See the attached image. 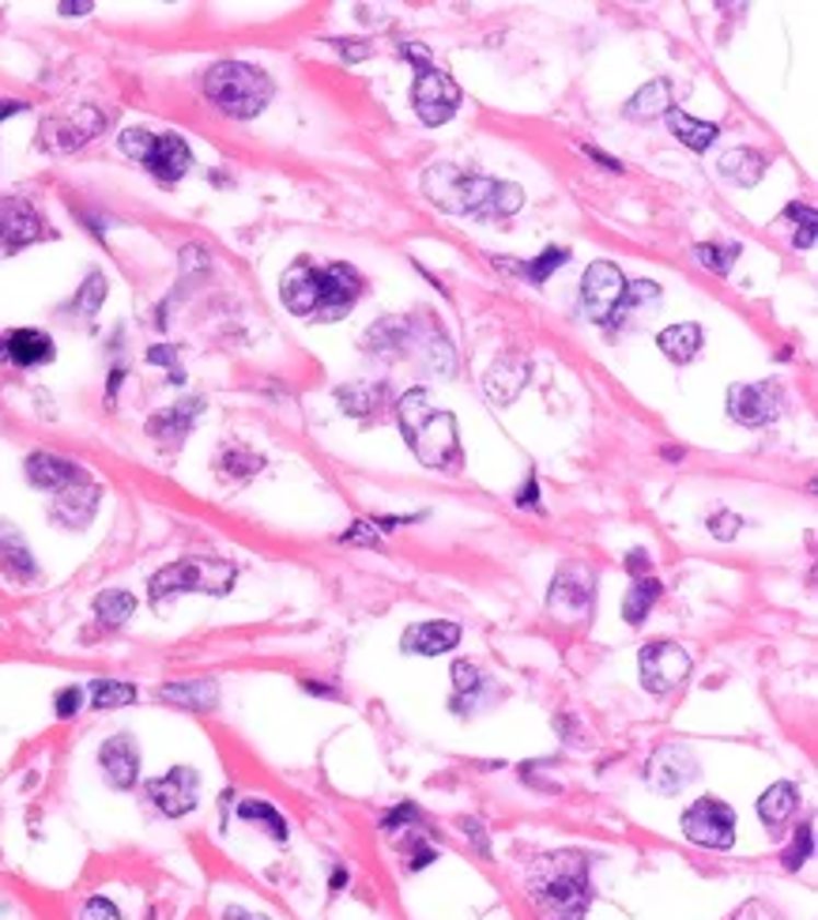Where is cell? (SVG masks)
<instances>
[{"instance_id":"cell-1","label":"cell","mask_w":818,"mask_h":920,"mask_svg":"<svg viewBox=\"0 0 818 920\" xmlns=\"http://www.w3.org/2000/svg\"><path fill=\"white\" fill-rule=\"evenodd\" d=\"M279 295H284L287 310L298 313V318L339 321L359 302L362 276L352 264H313L302 257L284 272Z\"/></svg>"},{"instance_id":"cell-2","label":"cell","mask_w":818,"mask_h":920,"mask_svg":"<svg viewBox=\"0 0 818 920\" xmlns=\"http://www.w3.org/2000/svg\"><path fill=\"white\" fill-rule=\"evenodd\" d=\"M423 189H426V197L438 204V208L457 211V216H480V219L514 216V211L525 204L521 185L468 174V170L449 166V163L426 170Z\"/></svg>"},{"instance_id":"cell-3","label":"cell","mask_w":818,"mask_h":920,"mask_svg":"<svg viewBox=\"0 0 818 920\" xmlns=\"http://www.w3.org/2000/svg\"><path fill=\"white\" fill-rule=\"evenodd\" d=\"M528 898L540 920H581L592 901L589 864L581 853L540 856L528 872Z\"/></svg>"},{"instance_id":"cell-4","label":"cell","mask_w":818,"mask_h":920,"mask_svg":"<svg viewBox=\"0 0 818 920\" xmlns=\"http://www.w3.org/2000/svg\"><path fill=\"white\" fill-rule=\"evenodd\" d=\"M396 423L404 430L412 453L423 460L434 472H457L460 468V438H457V419L453 412L438 407L426 389H412L400 396L396 404Z\"/></svg>"},{"instance_id":"cell-5","label":"cell","mask_w":818,"mask_h":920,"mask_svg":"<svg viewBox=\"0 0 818 920\" xmlns=\"http://www.w3.org/2000/svg\"><path fill=\"white\" fill-rule=\"evenodd\" d=\"M204 95L227 117H257L272 102V80L245 61H219L204 76Z\"/></svg>"},{"instance_id":"cell-6","label":"cell","mask_w":818,"mask_h":920,"mask_svg":"<svg viewBox=\"0 0 818 920\" xmlns=\"http://www.w3.org/2000/svg\"><path fill=\"white\" fill-rule=\"evenodd\" d=\"M234 577H238V570L223 559H177L151 577V603L163 608L166 600H174V596H182V593L227 596Z\"/></svg>"},{"instance_id":"cell-7","label":"cell","mask_w":818,"mask_h":920,"mask_svg":"<svg viewBox=\"0 0 818 920\" xmlns=\"http://www.w3.org/2000/svg\"><path fill=\"white\" fill-rule=\"evenodd\" d=\"M122 151L133 159H140L159 182H177L189 170L193 156L189 143L174 133H148V129H129L122 133Z\"/></svg>"},{"instance_id":"cell-8","label":"cell","mask_w":818,"mask_h":920,"mask_svg":"<svg viewBox=\"0 0 818 920\" xmlns=\"http://www.w3.org/2000/svg\"><path fill=\"white\" fill-rule=\"evenodd\" d=\"M404 57H412V61L419 65V76H415V83H412L415 114H419L426 125H446L460 106V88L449 80L446 72H441V68H434L430 61H426V54L415 46V42L412 46H404Z\"/></svg>"},{"instance_id":"cell-9","label":"cell","mask_w":818,"mask_h":920,"mask_svg":"<svg viewBox=\"0 0 818 920\" xmlns=\"http://www.w3.org/2000/svg\"><path fill=\"white\" fill-rule=\"evenodd\" d=\"M683 833L687 841L702 849H731L736 846V812L717 796H702L683 812Z\"/></svg>"},{"instance_id":"cell-10","label":"cell","mask_w":818,"mask_h":920,"mask_svg":"<svg viewBox=\"0 0 818 920\" xmlns=\"http://www.w3.org/2000/svg\"><path fill=\"white\" fill-rule=\"evenodd\" d=\"M642 683L653 694H668V690L683 687L690 676V653L676 642H653L642 649Z\"/></svg>"},{"instance_id":"cell-11","label":"cell","mask_w":818,"mask_h":920,"mask_svg":"<svg viewBox=\"0 0 818 920\" xmlns=\"http://www.w3.org/2000/svg\"><path fill=\"white\" fill-rule=\"evenodd\" d=\"M622 295H626V276L619 272V264H611V261L589 264V272H585V279H581V302H585V313H589L596 325H608L611 313L619 310Z\"/></svg>"},{"instance_id":"cell-12","label":"cell","mask_w":818,"mask_h":920,"mask_svg":"<svg viewBox=\"0 0 818 920\" xmlns=\"http://www.w3.org/2000/svg\"><path fill=\"white\" fill-rule=\"evenodd\" d=\"M785 393L777 381H751V386L728 389V415L744 427H762V423L777 419Z\"/></svg>"},{"instance_id":"cell-13","label":"cell","mask_w":818,"mask_h":920,"mask_svg":"<svg viewBox=\"0 0 818 920\" xmlns=\"http://www.w3.org/2000/svg\"><path fill=\"white\" fill-rule=\"evenodd\" d=\"M148 800L166 815V819H182V815H189L200 800L197 770H189V766H174V770H166L163 778L148 781Z\"/></svg>"},{"instance_id":"cell-14","label":"cell","mask_w":818,"mask_h":920,"mask_svg":"<svg viewBox=\"0 0 818 920\" xmlns=\"http://www.w3.org/2000/svg\"><path fill=\"white\" fill-rule=\"evenodd\" d=\"M645 778H649V785L656 792H664V796H671V792H683L690 781L698 778V758H694V751H690L687 744H664V747H656V751H653Z\"/></svg>"},{"instance_id":"cell-15","label":"cell","mask_w":818,"mask_h":920,"mask_svg":"<svg viewBox=\"0 0 818 920\" xmlns=\"http://www.w3.org/2000/svg\"><path fill=\"white\" fill-rule=\"evenodd\" d=\"M46 234V223L34 211V204H27L23 197H4L0 200V250L15 253L23 245L38 242Z\"/></svg>"},{"instance_id":"cell-16","label":"cell","mask_w":818,"mask_h":920,"mask_svg":"<svg viewBox=\"0 0 818 920\" xmlns=\"http://www.w3.org/2000/svg\"><path fill=\"white\" fill-rule=\"evenodd\" d=\"M548 608L558 611V616H566L569 623L589 616L592 611V574H585V570H577V566L562 570L555 582H551Z\"/></svg>"},{"instance_id":"cell-17","label":"cell","mask_w":818,"mask_h":920,"mask_svg":"<svg viewBox=\"0 0 818 920\" xmlns=\"http://www.w3.org/2000/svg\"><path fill=\"white\" fill-rule=\"evenodd\" d=\"M57 498H54V506H49V514H54V521L57 525H65V528H83L95 517V509H99V487L95 483L83 475V480H76V483H68V487L61 491H54Z\"/></svg>"},{"instance_id":"cell-18","label":"cell","mask_w":818,"mask_h":920,"mask_svg":"<svg viewBox=\"0 0 818 920\" xmlns=\"http://www.w3.org/2000/svg\"><path fill=\"white\" fill-rule=\"evenodd\" d=\"M99 766L114 789H133L140 778V751H136L133 736H110L99 747Z\"/></svg>"},{"instance_id":"cell-19","label":"cell","mask_w":818,"mask_h":920,"mask_svg":"<svg viewBox=\"0 0 818 920\" xmlns=\"http://www.w3.org/2000/svg\"><path fill=\"white\" fill-rule=\"evenodd\" d=\"M457 642H460V626L446 623V619H438V623L407 626L404 637H400V649L415 653V657H441V653L457 649Z\"/></svg>"},{"instance_id":"cell-20","label":"cell","mask_w":818,"mask_h":920,"mask_svg":"<svg viewBox=\"0 0 818 920\" xmlns=\"http://www.w3.org/2000/svg\"><path fill=\"white\" fill-rule=\"evenodd\" d=\"M0 359L12 366H42L54 359V340L38 329H12L0 336Z\"/></svg>"},{"instance_id":"cell-21","label":"cell","mask_w":818,"mask_h":920,"mask_svg":"<svg viewBox=\"0 0 818 920\" xmlns=\"http://www.w3.org/2000/svg\"><path fill=\"white\" fill-rule=\"evenodd\" d=\"M525 381H528V359L525 355H517V352L502 355L487 373V396L494 400V404H514V400L521 396Z\"/></svg>"},{"instance_id":"cell-22","label":"cell","mask_w":818,"mask_h":920,"mask_svg":"<svg viewBox=\"0 0 818 920\" xmlns=\"http://www.w3.org/2000/svg\"><path fill=\"white\" fill-rule=\"evenodd\" d=\"M27 480L38 491H61L68 483L83 480V468L57 453H31L27 457Z\"/></svg>"},{"instance_id":"cell-23","label":"cell","mask_w":818,"mask_h":920,"mask_svg":"<svg viewBox=\"0 0 818 920\" xmlns=\"http://www.w3.org/2000/svg\"><path fill=\"white\" fill-rule=\"evenodd\" d=\"M159 698L182 705V710L208 713L219 705V687H216V679H185V683H166L159 690Z\"/></svg>"},{"instance_id":"cell-24","label":"cell","mask_w":818,"mask_h":920,"mask_svg":"<svg viewBox=\"0 0 818 920\" xmlns=\"http://www.w3.org/2000/svg\"><path fill=\"white\" fill-rule=\"evenodd\" d=\"M799 807V792L788 785V781H777L758 796V819H762L770 830H781Z\"/></svg>"},{"instance_id":"cell-25","label":"cell","mask_w":818,"mask_h":920,"mask_svg":"<svg viewBox=\"0 0 818 920\" xmlns=\"http://www.w3.org/2000/svg\"><path fill=\"white\" fill-rule=\"evenodd\" d=\"M721 174L728 177V182H739V185H758L765 174V156L754 148H731L721 156Z\"/></svg>"},{"instance_id":"cell-26","label":"cell","mask_w":818,"mask_h":920,"mask_svg":"<svg viewBox=\"0 0 818 920\" xmlns=\"http://www.w3.org/2000/svg\"><path fill=\"white\" fill-rule=\"evenodd\" d=\"M668 110H676L668 80H653L649 88H642L634 99L626 102V117H630V122H649V117H660V114H668Z\"/></svg>"},{"instance_id":"cell-27","label":"cell","mask_w":818,"mask_h":920,"mask_svg":"<svg viewBox=\"0 0 818 920\" xmlns=\"http://www.w3.org/2000/svg\"><path fill=\"white\" fill-rule=\"evenodd\" d=\"M102 125H106V117H102L95 106H83V110H76V117H68V122H49L46 129H61V133H68L65 140L57 143V148H61V151H72V148H80V143H88L91 136H99Z\"/></svg>"},{"instance_id":"cell-28","label":"cell","mask_w":818,"mask_h":920,"mask_svg":"<svg viewBox=\"0 0 818 920\" xmlns=\"http://www.w3.org/2000/svg\"><path fill=\"white\" fill-rule=\"evenodd\" d=\"M656 347H660V352L668 355L671 363H690L698 355V347H702V329H698L694 321L671 325V329H664L660 336H656Z\"/></svg>"},{"instance_id":"cell-29","label":"cell","mask_w":818,"mask_h":920,"mask_svg":"<svg viewBox=\"0 0 818 920\" xmlns=\"http://www.w3.org/2000/svg\"><path fill=\"white\" fill-rule=\"evenodd\" d=\"M664 117H668V129H671V136H676L679 143H687L690 151H705V148H710V143L721 136L717 125H710V122H694V117L683 114V110H668V114H664Z\"/></svg>"},{"instance_id":"cell-30","label":"cell","mask_w":818,"mask_h":920,"mask_svg":"<svg viewBox=\"0 0 818 920\" xmlns=\"http://www.w3.org/2000/svg\"><path fill=\"white\" fill-rule=\"evenodd\" d=\"M0 570H4V577H12V582H31V577L38 574V562H34V555L20 536H12V532L0 536Z\"/></svg>"},{"instance_id":"cell-31","label":"cell","mask_w":818,"mask_h":920,"mask_svg":"<svg viewBox=\"0 0 818 920\" xmlns=\"http://www.w3.org/2000/svg\"><path fill=\"white\" fill-rule=\"evenodd\" d=\"M660 600V582L656 577H634V589L626 593V603H622V616H626L630 626H642L649 619L653 603Z\"/></svg>"},{"instance_id":"cell-32","label":"cell","mask_w":818,"mask_h":920,"mask_svg":"<svg viewBox=\"0 0 818 920\" xmlns=\"http://www.w3.org/2000/svg\"><path fill=\"white\" fill-rule=\"evenodd\" d=\"M197 415H200V400H185V404H174L170 412H163L159 419H151L148 430L155 434V438H182Z\"/></svg>"},{"instance_id":"cell-33","label":"cell","mask_w":818,"mask_h":920,"mask_svg":"<svg viewBox=\"0 0 818 920\" xmlns=\"http://www.w3.org/2000/svg\"><path fill=\"white\" fill-rule=\"evenodd\" d=\"M136 611V596L125 589H106L95 600V616L102 619V626H122L129 623Z\"/></svg>"},{"instance_id":"cell-34","label":"cell","mask_w":818,"mask_h":920,"mask_svg":"<svg viewBox=\"0 0 818 920\" xmlns=\"http://www.w3.org/2000/svg\"><path fill=\"white\" fill-rule=\"evenodd\" d=\"M238 815H242L245 823H261L264 830H268V838H276V841H287V819L276 812L272 804H264V800H242L238 804Z\"/></svg>"},{"instance_id":"cell-35","label":"cell","mask_w":818,"mask_h":920,"mask_svg":"<svg viewBox=\"0 0 818 920\" xmlns=\"http://www.w3.org/2000/svg\"><path fill=\"white\" fill-rule=\"evenodd\" d=\"M129 702H136L133 683H122V679H95L91 683V705L95 710H122Z\"/></svg>"},{"instance_id":"cell-36","label":"cell","mask_w":818,"mask_h":920,"mask_svg":"<svg viewBox=\"0 0 818 920\" xmlns=\"http://www.w3.org/2000/svg\"><path fill=\"white\" fill-rule=\"evenodd\" d=\"M483 687H487V679H483V671L475 668V664H468V660L453 664V690H457L453 705H457V710H460V702H464V698H468V705H472V698L480 694Z\"/></svg>"},{"instance_id":"cell-37","label":"cell","mask_w":818,"mask_h":920,"mask_svg":"<svg viewBox=\"0 0 818 920\" xmlns=\"http://www.w3.org/2000/svg\"><path fill=\"white\" fill-rule=\"evenodd\" d=\"M694 257L702 268H710V272H717V276H724V272H731V264H736L739 257V245L736 242H728V245H694Z\"/></svg>"},{"instance_id":"cell-38","label":"cell","mask_w":818,"mask_h":920,"mask_svg":"<svg viewBox=\"0 0 818 920\" xmlns=\"http://www.w3.org/2000/svg\"><path fill=\"white\" fill-rule=\"evenodd\" d=\"M569 261V250H562V245H551V250H543L540 253V261H528L521 264V276H528L532 284H548L551 279V272L562 268V264Z\"/></svg>"},{"instance_id":"cell-39","label":"cell","mask_w":818,"mask_h":920,"mask_svg":"<svg viewBox=\"0 0 818 920\" xmlns=\"http://www.w3.org/2000/svg\"><path fill=\"white\" fill-rule=\"evenodd\" d=\"M811 846H815V826L804 823V826H799V833H796V841H792V849L785 853V867H788V872H799V867L811 860Z\"/></svg>"},{"instance_id":"cell-40","label":"cell","mask_w":818,"mask_h":920,"mask_svg":"<svg viewBox=\"0 0 818 920\" xmlns=\"http://www.w3.org/2000/svg\"><path fill=\"white\" fill-rule=\"evenodd\" d=\"M102 298H106V279H102L99 272H95V276H88V284H83L80 298H76V310L91 318V313H95L99 306H102Z\"/></svg>"},{"instance_id":"cell-41","label":"cell","mask_w":818,"mask_h":920,"mask_svg":"<svg viewBox=\"0 0 818 920\" xmlns=\"http://www.w3.org/2000/svg\"><path fill=\"white\" fill-rule=\"evenodd\" d=\"M339 543H366V548H381V532H378V525H373V521H359V525H352L344 536H339Z\"/></svg>"},{"instance_id":"cell-42","label":"cell","mask_w":818,"mask_h":920,"mask_svg":"<svg viewBox=\"0 0 818 920\" xmlns=\"http://www.w3.org/2000/svg\"><path fill=\"white\" fill-rule=\"evenodd\" d=\"M80 920H122V913H117V906L110 898H88L83 901V909H80Z\"/></svg>"},{"instance_id":"cell-43","label":"cell","mask_w":818,"mask_h":920,"mask_svg":"<svg viewBox=\"0 0 818 920\" xmlns=\"http://www.w3.org/2000/svg\"><path fill=\"white\" fill-rule=\"evenodd\" d=\"M54 705H57V717H61V721L76 717V713H80V705H83V690H80V687H65V690H57Z\"/></svg>"},{"instance_id":"cell-44","label":"cell","mask_w":818,"mask_h":920,"mask_svg":"<svg viewBox=\"0 0 818 920\" xmlns=\"http://www.w3.org/2000/svg\"><path fill=\"white\" fill-rule=\"evenodd\" d=\"M223 468H230L234 475H253L261 468V457H253V453H227Z\"/></svg>"},{"instance_id":"cell-45","label":"cell","mask_w":818,"mask_h":920,"mask_svg":"<svg viewBox=\"0 0 818 920\" xmlns=\"http://www.w3.org/2000/svg\"><path fill=\"white\" fill-rule=\"evenodd\" d=\"M739 525H744V521H739L736 514H713V517H710V532L717 536V540H731Z\"/></svg>"},{"instance_id":"cell-46","label":"cell","mask_w":818,"mask_h":920,"mask_svg":"<svg viewBox=\"0 0 818 920\" xmlns=\"http://www.w3.org/2000/svg\"><path fill=\"white\" fill-rule=\"evenodd\" d=\"M731 920H777V913H773L765 901H747V906H739V913Z\"/></svg>"},{"instance_id":"cell-47","label":"cell","mask_w":818,"mask_h":920,"mask_svg":"<svg viewBox=\"0 0 818 920\" xmlns=\"http://www.w3.org/2000/svg\"><path fill=\"white\" fill-rule=\"evenodd\" d=\"M404 823H419V812H415L412 804H404V807H396V812L385 815V830H389V833H396Z\"/></svg>"},{"instance_id":"cell-48","label":"cell","mask_w":818,"mask_h":920,"mask_svg":"<svg viewBox=\"0 0 818 920\" xmlns=\"http://www.w3.org/2000/svg\"><path fill=\"white\" fill-rule=\"evenodd\" d=\"M626 570L634 577H649V570H653V559H649V551H642V548H634L626 555Z\"/></svg>"},{"instance_id":"cell-49","label":"cell","mask_w":818,"mask_h":920,"mask_svg":"<svg viewBox=\"0 0 818 920\" xmlns=\"http://www.w3.org/2000/svg\"><path fill=\"white\" fill-rule=\"evenodd\" d=\"M430 860H438V853H434L430 846H423V841H419V846L412 849V856H407V867H412V872H423V867L430 864Z\"/></svg>"},{"instance_id":"cell-50","label":"cell","mask_w":818,"mask_h":920,"mask_svg":"<svg viewBox=\"0 0 818 920\" xmlns=\"http://www.w3.org/2000/svg\"><path fill=\"white\" fill-rule=\"evenodd\" d=\"M535 494H540V487H535V475H528V483L521 487V494H517V506H535Z\"/></svg>"},{"instance_id":"cell-51","label":"cell","mask_w":818,"mask_h":920,"mask_svg":"<svg viewBox=\"0 0 818 920\" xmlns=\"http://www.w3.org/2000/svg\"><path fill=\"white\" fill-rule=\"evenodd\" d=\"M785 216L788 219H804V223H815V208H807V204H788Z\"/></svg>"},{"instance_id":"cell-52","label":"cell","mask_w":818,"mask_h":920,"mask_svg":"<svg viewBox=\"0 0 818 920\" xmlns=\"http://www.w3.org/2000/svg\"><path fill=\"white\" fill-rule=\"evenodd\" d=\"M585 151H589V159H596V163H600L603 170H622V163H619V159L603 156V151H596V148H585Z\"/></svg>"},{"instance_id":"cell-53","label":"cell","mask_w":818,"mask_h":920,"mask_svg":"<svg viewBox=\"0 0 818 920\" xmlns=\"http://www.w3.org/2000/svg\"><path fill=\"white\" fill-rule=\"evenodd\" d=\"M223 920H264V917H257V913H250V909H242V906H227V913H223Z\"/></svg>"},{"instance_id":"cell-54","label":"cell","mask_w":818,"mask_h":920,"mask_svg":"<svg viewBox=\"0 0 818 920\" xmlns=\"http://www.w3.org/2000/svg\"><path fill=\"white\" fill-rule=\"evenodd\" d=\"M464 833H472L475 846H480V853H487V838H483V826L480 823H464Z\"/></svg>"},{"instance_id":"cell-55","label":"cell","mask_w":818,"mask_h":920,"mask_svg":"<svg viewBox=\"0 0 818 920\" xmlns=\"http://www.w3.org/2000/svg\"><path fill=\"white\" fill-rule=\"evenodd\" d=\"M20 110H27V106H23V102H12V99H8V102H0V117H8V114H20Z\"/></svg>"},{"instance_id":"cell-56","label":"cell","mask_w":818,"mask_h":920,"mask_svg":"<svg viewBox=\"0 0 818 920\" xmlns=\"http://www.w3.org/2000/svg\"><path fill=\"white\" fill-rule=\"evenodd\" d=\"M306 690H310V694H321V698H336V690L332 687H321V683H302Z\"/></svg>"},{"instance_id":"cell-57","label":"cell","mask_w":818,"mask_h":920,"mask_svg":"<svg viewBox=\"0 0 818 920\" xmlns=\"http://www.w3.org/2000/svg\"><path fill=\"white\" fill-rule=\"evenodd\" d=\"M344 883H347V872L344 867H336V872H332V890H339Z\"/></svg>"},{"instance_id":"cell-58","label":"cell","mask_w":818,"mask_h":920,"mask_svg":"<svg viewBox=\"0 0 818 920\" xmlns=\"http://www.w3.org/2000/svg\"><path fill=\"white\" fill-rule=\"evenodd\" d=\"M61 12H68V15H72V12H91V4H61Z\"/></svg>"}]
</instances>
